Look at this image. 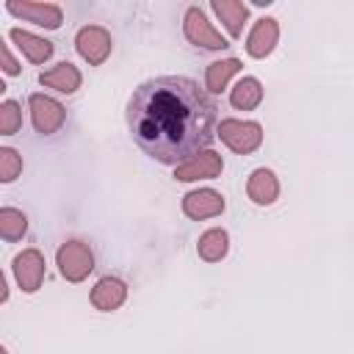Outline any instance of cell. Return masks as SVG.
Listing matches in <instances>:
<instances>
[{
    "label": "cell",
    "instance_id": "1",
    "mask_svg": "<svg viewBox=\"0 0 354 354\" xmlns=\"http://www.w3.org/2000/svg\"><path fill=\"white\" fill-rule=\"evenodd\" d=\"M216 105L196 80L163 75L144 80L127 100V130L158 163L180 166L216 136Z\"/></svg>",
    "mask_w": 354,
    "mask_h": 354
},
{
    "label": "cell",
    "instance_id": "2",
    "mask_svg": "<svg viewBox=\"0 0 354 354\" xmlns=\"http://www.w3.org/2000/svg\"><path fill=\"white\" fill-rule=\"evenodd\" d=\"M216 136L224 147H230L238 155H252L263 144V127L252 119H221L216 127Z\"/></svg>",
    "mask_w": 354,
    "mask_h": 354
},
{
    "label": "cell",
    "instance_id": "3",
    "mask_svg": "<svg viewBox=\"0 0 354 354\" xmlns=\"http://www.w3.org/2000/svg\"><path fill=\"white\" fill-rule=\"evenodd\" d=\"M55 266L66 282H83L94 271V254L86 241H64L55 252Z\"/></svg>",
    "mask_w": 354,
    "mask_h": 354
},
{
    "label": "cell",
    "instance_id": "4",
    "mask_svg": "<svg viewBox=\"0 0 354 354\" xmlns=\"http://www.w3.org/2000/svg\"><path fill=\"white\" fill-rule=\"evenodd\" d=\"M183 33L194 47H205V50H224L230 47V41L213 28V22L207 19V14L199 6H188L185 17H183Z\"/></svg>",
    "mask_w": 354,
    "mask_h": 354
},
{
    "label": "cell",
    "instance_id": "5",
    "mask_svg": "<svg viewBox=\"0 0 354 354\" xmlns=\"http://www.w3.org/2000/svg\"><path fill=\"white\" fill-rule=\"evenodd\" d=\"M75 50L86 64L100 66L108 61V55L113 50V39L102 25H83L75 33Z\"/></svg>",
    "mask_w": 354,
    "mask_h": 354
},
{
    "label": "cell",
    "instance_id": "6",
    "mask_svg": "<svg viewBox=\"0 0 354 354\" xmlns=\"http://www.w3.org/2000/svg\"><path fill=\"white\" fill-rule=\"evenodd\" d=\"M28 108H30V122H33L36 133H41V136L58 133L64 127V122H66V108L50 94H39V91L30 94L28 97Z\"/></svg>",
    "mask_w": 354,
    "mask_h": 354
},
{
    "label": "cell",
    "instance_id": "7",
    "mask_svg": "<svg viewBox=\"0 0 354 354\" xmlns=\"http://www.w3.org/2000/svg\"><path fill=\"white\" fill-rule=\"evenodd\" d=\"M6 11L14 14L17 19L33 22V25L47 28V30H55L64 22V11L55 3H36V0H22L19 3V0H8L6 3Z\"/></svg>",
    "mask_w": 354,
    "mask_h": 354
},
{
    "label": "cell",
    "instance_id": "8",
    "mask_svg": "<svg viewBox=\"0 0 354 354\" xmlns=\"http://www.w3.org/2000/svg\"><path fill=\"white\" fill-rule=\"evenodd\" d=\"M11 268H14L17 285H19L25 293H36V290L41 288V282H44L47 263H44V254H41L39 249H22V252L14 257Z\"/></svg>",
    "mask_w": 354,
    "mask_h": 354
},
{
    "label": "cell",
    "instance_id": "9",
    "mask_svg": "<svg viewBox=\"0 0 354 354\" xmlns=\"http://www.w3.org/2000/svg\"><path fill=\"white\" fill-rule=\"evenodd\" d=\"M224 169V160L218 152L213 149H202L199 155H194L191 160L174 166V180L180 183H194V180H216Z\"/></svg>",
    "mask_w": 354,
    "mask_h": 354
},
{
    "label": "cell",
    "instance_id": "10",
    "mask_svg": "<svg viewBox=\"0 0 354 354\" xmlns=\"http://www.w3.org/2000/svg\"><path fill=\"white\" fill-rule=\"evenodd\" d=\"M224 207H227V202L216 188H194V191H188L183 196V213L188 218H194V221L221 216Z\"/></svg>",
    "mask_w": 354,
    "mask_h": 354
},
{
    "label": "cell",
    "instance_id": "11",
    "mask_svg": "<svg viewBox=\"0 0 354 354\" xmlns=\"http://www.w3.org/2000/svg\"><path fill=\"white\" fill-rule=\"evenodd\" d=\"M277 41H279V22L274 17H263L252 25V30L246 36V53L252 58H266L274 53Z\"/></svg>",
    "mask_w": 354,
    "mask_h": 354
},
{
    "label": "cell",
    "instance_id": "12",
    "mask_svg": "<svg viewBox=\"0 0 354 354\" xmlns=\"http://www.w3.org/2000/svg\"><path fill=\"white\" fill-rule=\"evenodd\" d=\"M91 304H94V310H100V313H113V310H119L122 304H124V299H127V285L119 279V277H102V279H97V285L91 288Z\"/></svg>",
    "mask_w": 354,
    "mask_h": 354
},
{
    "label": "cell",
    "instance_id": "13",
    "mask_svg": "<svg viewBox=\"0 0 354 354\" xmlns=\"http://www.w3.org/2000/svg\"><path fill=\"white\" fill-rule=\"evenodd\" d=\"M39 83H41L44 88L58 91V94H75V91L80 88V83H83V75H80V69H77L75 64L61 61V64L44 69V72L39 75Z\"/></svg>",
    "mask_w": 354,
    "mask_h": 354
},
{
    "label": "cell",
    "instance_id": "14",
    "mask_svg": "<svg viewBox=\"0 0 354 354\" xmlns=\"http://www.w3.org/2000/svg\"><path fill=\"white\" fill-rule=\"evenodd\" d=\"M246 196L254 205H260V207L274 205L279 199V180H277V174L271 169H263V166L254 169L249 174V180H246Z\"/></svg>",
    "mask_w": 354,
    "mask_h": 354
},
{
    "label": "cell",
    "instance_id": "15",
    "mask_svg": "<svg viewBox=\"0 0 354 354\" xmlns=\"http://www.w3.org/2000/svg\"><path fill=\"white\" fill-rule=\"evenodd\" d=\"M8 39L17 44V50H19L30 64H44V61H50L53 53H55L53 41L41 39V36H36V33H30V30H22V28H11V30H8Z\"/></svg>",
    "mask_w": 354,
    "mask_h": 354
},
{
    "label": "cell",
    "instance_id": "16",
    "mask_svg": "<svg viewBox=\"0 0 354 354\" xmlns=\"http://www.w3.org/2000/svg\"><path fill=\"white\" fill-rule=\"evenodd\" d=\"M210 8L224 22V28L232 39H238L243 33V25L249 19V6L246 3H241V0H210Z\"/></svg>",
    "mask_w": 354,
    "mask_h": 354
},
{
    "label": "cell",
    "instance_id": "17",
    "mask_svg": "<svg viewBox=\"0 0 354 354\" xmlns=\"http://www.w3.org/2000/svg\"><path fill=\"white\" fill-rule=\"evenodd\" d=\"M227 252H230V235H227V230H221V227L205 230V232L199 235V241H196V254H199L205 263H218V260L227 257Z\"/></svg>",
    "mask_w": 354,
    "mask_h": 354
},
{
    "label": "cell",
    "instance_id": "18",
    "mask_svg": "<svg viewBox=\"0 0 354 354\" xmlns=\"http://www.w3.org/2000/svg\"><path fill=\"white\" fill-rule=\"evenodd\" d=\"M263 102V83L252 75L241 77L230 91V105L235 111H254Z\"/></svg>",
    "mask_w": 354,
    "mask_h": 354
},
{
    "label": "cell",
    "instance_id": "19",
    "mask_svg": "<svg viewBox=\"0 0 354 354\" xmlns=\"http://www.w3.org/2000/svg\"><path fill=\"white\" fill-rule=\"evenodd\" d=\"M241 72V61L238 58H221V61H213L207 69H205V88L210 94H221L230 83L232 75Z\"/></svg>",
    "mask_w": 354,
    "mask_h": 354
},
{
    "label": "cell",
    "instance_id": "20",
    "mask_svg": "<svg viewBox=\"0 0 354 354\" xmlns=\"http://www.w3.org/2000/svg\"><path fill=\"white\" fill-rule=\"evenodd\" d=\"M28 232V216L17 207H0V235L3 241L14 243Z\"/></svg>",
    "mask_w": 354,
    "mask_h": 354
},
{
    "label": "cell",
    "instance_id": "21",
    "mask_svg": "<svg viewBox=\"0 0 354 354\" xmlns=\"http://www.w3.org/2000/svg\"><path fill=\"white\" fill-rule=\"evenodd\" d=\"M19 127H22V111H19V102H14V100H3V102H0V133H3V136H14Z\"/></svg>",
    "mask_w": 354,
    "mask_h": 354
},
{
    "label": "cell",
    "instance_id": "22",
    "mask_svg": "<svg viewBox=\"0 0 354 354\" xmlns=\"http://www.w3.org/2000/svg\"><path fill=\"white\" fill-rule=\"evenodd\" d=\"M22 171V158L17 149L11 147H0V183H11L17 180Z\"/></svg>",
    "mask_w": 354,
    "mask_h": 354
},
{
    "label": "cell",
    "instance_id": "23",
    "mask_svg": "<svg viewBox=\"0 0 354 354\" xmlns=\"http://www.w3.org/2000/svg\"><path fill=\"white\" fill-rule=\"evenodd\" d=\"M3 72L6 75H19V64H17V58L11 55V47L8 44H3Z\"/></svg>",
    "mask_w": 354,
    "mask_h": 354
}]
</instances>
